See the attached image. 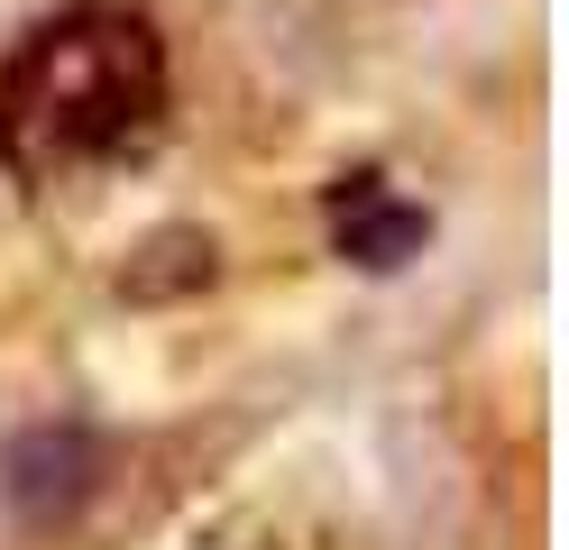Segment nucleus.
Listing matches in <instances>:
<instances>
[{"label": "nucleus", "mask_w": 569, "mask_h": 550, "mask_svg": "<svg viewBox=\"0 0 569 550\" xmlns=\"http://www.w3.org/2000/svg\"><path fill=\"white\" fill-rule=\"evenodd\" d=\"M166 37L129 0H64L0 56V174L47 193L166 129Z\"/></svg>", "instance_id": "1"}, {"label": "nucleus", "mask_w": 569, "mask_h": 550, "mask_svg": "<svg viewBox=\"0 0 569 550\" xmlns=\"http://www.w3.org/2000/svg\"><path fill=\"white\" fill-rule=\"evenodd\" d=\"M92 477H101V440L74 431V422H47V431H28L10 468H0V496H10V513L28 532H56V523H74L83 496H92Z\"/></svg>", "instance_id": "2"}, {"label": "nucleus", "mask_w": 569, "mask_h": 550, "mask_svg": "<svg viewBox=\"0 0 569 550\" xmlns=\"http://www.w3.org/2000/svg\"><path fill=\"white\" fill-rule=\"evenodd\" d=\"M422 239H432V211L405 202L377 166H359V174H340V183H331V248L349 257V267L396 276L405 257H422Z\"/></svg>", "instance_id": "3"}]
</instances>
